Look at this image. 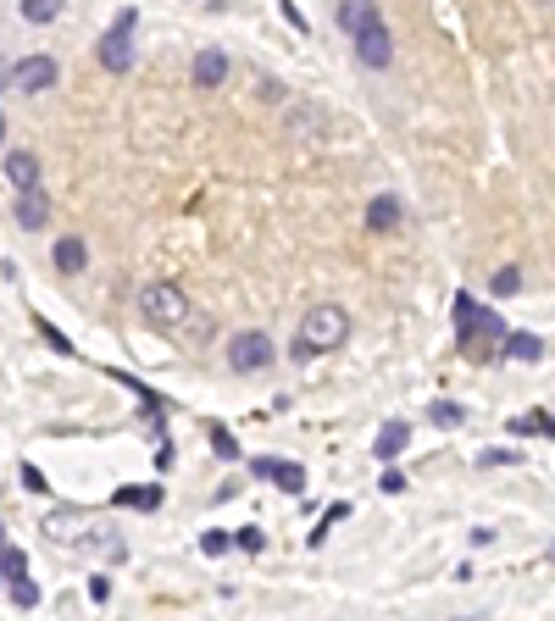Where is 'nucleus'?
I'll return each mask as SVG.
<instances>
[{"label":"nucleus","instance_id":"obj_13","mask_svg":"<svg viewBox=\"0 0 555 621\" xmlns=\"http://www.w3.org/2000/svg\"><path fill=\"white\" fill-rule=\"evenodd\" d=\"M366 23H378V0H339V28L361 34Z\"/></svg>","mask_w":555,"mask_h":621},{"label":"nucleus","instance_id":"obj_22","mask_svg":"<svg viewBox=\"0 0 555 621\" xmlns=\"http://www.w3.org/2000/svg\"><path fill=\"white\" fill-rule=\"evenodd\" d=\"M517 288H522V272H517V266H500V272H495V295H517Z\"/></svg>","mask_w":555,"mask_h":621},{"label":"nucleus","instance_id":"obj_1","mask_svg":"<svg viewBox=\"0 0 555 621\" xmlns=\"http://www.w3.org/2000/svg\"><path fill=\"white\" fill-rule=\"evenodd\" d=\"M139 310H145V322L156 327V334H167V339H205V334H212V322L189 305V295H183L178 283L139 288Z\"/></svg>","mask_w":555,"mask_h":621},{"label":"nucleus","instance_id":"obj_14","mask_svg":"<svg viewBox=\"0 0 555 621\" xmlns=\"http://www.w3.org/2000/svg\"><path fill=\"white\" fill-rule=\"evenodd\" d=\"M84 266H89V244L84 239H61L56 244V272H67V278H78V272H84Z\"/></svg>","mask_w":555,"mask_h":621},{"label":"nucleus","instance_id":"obj_33","mask_svg":"<svg viewBox=\"0 0 555 621\" xmlns=\"http://www.w3.org/2000/svg\"><path fill=\"white\" fill-rule=\"evenodd\" d=\"M550 561H555V544H550Z\"/></svg>","mask_w":555,"mask_h":621},{"label":"nucleus","instance_id":"obj_27","mask_svg":"<svg viewBox=\"0 0 555 621\" xmlns=\"http://www.w3.org/2000/svg\"><path fill=\"white\" fill-rule=\"evenodd\" d=\"M228 544H234V538H228V533H205V538H200V549H205V555H222V549H228Z\"/></svg>","mask_w":555,"mask_h":621},{"label":"nucleus","instance_id":"obj_19","mask_svg":"<svg viewBox=\"0 0 555 621\" xmlns=\"http://www.w3.org/2000/svg\"><path fill=\"white\" fill-rule=\"evenodd\" d=\"M23 17H28V23H56L61 0H23Z\"/></svg>","mask_w":555,"mask_h":621},{"label":"nucleus","instance_id":"obj_2","mask_svg":"<svg viewBox=\"0 0 555 621\" xmlns=\"http://www.w3.org/2000/svg\"><path fill=\"white\" fill-rule=\"evenodd\" d=\"M351 339V310L344 305H312L300 317V339H295V361H312L322 349H339Z\"/></svg>","mask_w":555,"mask_h":621},{"label":"nucleus","instance_id":"obj_9","mask_svg":"<svg viewBox=\"0 0 555 621\" xmlns=\"http://www.w3.org/2000/svg\"><path fill=\"white\" fill-rule=\"evenodd\" d=\"M222 78H228V56H222V50H200L195 56V89H222Z\"/></svg>","mask_w":555,"mask_h":621},{"label":"nucleus","instance_id":"obj_3","mask_svg":"<svg viewBox=\"0 0 555 621\" xmlns=\"http://www.w3.org/2000/svg\"><path fill=\"white\" fill-rule=\"evenodd\" d=\"M134 23H139V12H117V23L106 28V39H100V67L106 73H128L134 67Z\"/></svg>","mask_w":555,"mask_h":621},{"label":"nucleus","instance_id":"obj_11","mask_svg":"<svg viewBox=\"0 0 555 621\" xmlns=\"http://www.w3.org/2000/svg\"><path fill=\"white\" fill-rule=\"evenodd\" d=\"M400 200L395 195H378L373 205H366V227H373V234H395V227H400Z\"/></svg>","mask_w":555,"mask_h":621},{"label":"nucleus","instance_id":"obj_23","mask_svg":"<svg viewBox=\"0 0 555 621\" xmlns=\"http://www.w3.org/2000/svg\"><path fill=\"white\" fill-rule=\"evenodd\" d=\"M428 417H434L439 427H461V417H466V410H461V405H444V400H439L434 410H428Z\"/></svg>","mask_w":555,"mask_h":621},{"label":"nucleus","instance_id":"obj_18","mask_svg":"<svg viewBox=\"0 0 555 621\" xmlns=\"http://www.w3.org/2000/svg\"><path fill=\"white\" fill-rule=\"evenodd\" d=\"M117 505H134V510H156V505H161V488H117Z\"/></svg>","mask_w":555,"mask_h":621},{"label":"nucleus","instance_id":"obj_25","mask_svg":"<svg viewBox=\"0 0 555 621\" xmlns=\"http://www.w3.org/2000/svg\"><path fill=\"white\" fill-rule=\"evenodd\" d=\"M39 334H45V344L56 349V356H73V344H67V334H56V327H50L45 317H39Z\"/></svg>","mask_w":555,"mask_h":621},{"label":"nucleus","instance_id":"obj_10","mask_svg":"<svg viewBox=\"0 0 555 621\" xmlns=\"http://www.w3.org/2000/svg\"><path fill=\"white\" fill-rule=\"evenodd\" d=\"M6 178H12V189H39V156L34 150H12L6 156Z\"/></svg>","mask_w":555,"mask_h":621},{"label":"nucleus","instance_id":"obj_16","mask_svg":"<svg viewBox=\"0 0 555 621\" xmlns=\"http://www.w3.org/2000/svg\"><path fill=\"white\" fill-rule=\"evenodd\" d=\"M405 439H411V427H405V422H383L378 444H373V449H378V461H395V455L405 449Z\"/></svg>","mask_w":555,"mask_h":621},{"label":"nucleus","instance_id":"obj_28","mask_svg":"<svg viewBox=\"0 0 555 621\" xmlns=\"http://www.w3.org/2000/svg\"><path fill=\"white\" fill-rule=\"evenodd\" d=\"M234 544H239V549H261V533H256V527H239Z\"/></svg>","mask_w":555,"mask_h":621},{"label":"nucleus","instance_id":"obj_24","mask_svg":"<svg viewBox=\"0 0 555 621\" xmlns=\"http://www.w3.org/2000/svg\"><path fill=\"white\" fill-rule=\"evenodd\" d=\"M12 599H17V605L28 610V605H39V588L28 583V577H12Z\"/></svg>","mask_w":555,"mask_h":621},{"label":"nucleus","instance_id":"obj_6","mask_svg":"<svg viewBox=\"0 0 555 621\" xmlns=\"http://www.w3.org/2000/svg\"><path fill=\"white\" fill-rule=\"evenodd\" d=\"M89 527H95V516H84V510H50L45 516V538L50 544H67V549H84Z\"/></svg>","mask_w":555,"mask_h":621},{"label":"nucleus","instance_id":"obj_32","mask_svg":"<svg viewBox=\"0 0 555 621\" xmlns=\"http://www.w3.org/2000/svg\"><path fill=\"white\" fill-rule=\"evenodd\" d=\"M0 134H6V117H0Z\"/></svg>","mask_w":555,"mask_h":621},{"label":"nucleus","instance_id":"obj_31","mask_svg":"<svg viewBox=\"0 0 555 621\" xmlns=\"http://www.w3.org/2000/svg\"><path fill=\"white\" fill-rule=\"evenodd\" d=\"M23 483H28L34 494H45V478H39V466H23Z\"/></svg>","mask_w":555,"mask_h":621},{"label":"nucleus","instance_id":"obj_34","mask_svg":"<svg viewBox=\"0 0 555 621\" xmlns=\"http://www.w3.org/2000/svg\"><path fill=\"white\" fill-rule=\"evenodd\" d=\"M0 544H6V533H0Z\"/></svg>","mask_w":555,"mask_h":621},{"label":"nucleus","instance_id":"obj_8","mask_svg":"<svg viewBox=\"0 0 555 621\" xmlns=\"http://www.w3.org/2000/svg\"><path fill=\"white\" fill-rule=\"evenodd\" d=\"M17 227H28V234H39V227L50 222V195L45 189H17Z\"/></svg>","mask_w":555,"mask_h":621},{"label":"nucleus","instance_id":"obj_12","mask_svg":"<svg viewBox=\"0 0 555 621\" xmlns=\"http://www.w3.org/2000/svg\"><path fill=\"white\" fill-rule=\"evenodd\" d=\"M256 478H266V483H278V488H300L305 483V472L295 466V461H266V455H261V461H256Z\"/></svg>","mask_w":555,"mask_h":621},{"label":"nucleus","instance_id":"obj_29","mask_svg":"<svg viewBox=\"0 0 555 621\" xmlns=\"http://www.w3.org/2000/svg\"><path fill=\"white\" fill-rule=\"evenodd\" d=\"M400 488H411L405 472H383V494H400Z\"/></svg>","mask_w":555,"mask_h":621},{"label":"nucleus","instance_id":"obj_7","mask_svg":"<svg viewBox=\"0 0 555 621\" xmlns=\"http://www.w3.org/2000/svg\"><path fill=\"white\" fill-rule=\"evenodd\" d=\"M351 39H356V56L366 61V67H389V61H395V34L383 28V17L366 23L361 34H351Z\"/></svg>","mask_w":555,"mask_h":621},{"label":"nucleus","instance_id":"obj_15","mask_svg":"<svg viewBox=\"0 0 555 621\" xmlns=\"http://www.w3.org/2000/svg\"><path fill=\"white\" fill-rule=\"evenodd\" d=\"M84 549H95V555H106V561H122V555H128V544H122V538L106 527V522H95L89 527V538H84Z\"/></svg>","mask_w":555,"mask_h":621},{"label":"nucleus","instance_id":"obj_17","mask_svg":"<svg viewBox=\"0 0 555 621\" xmlns=\"http://www.w3.org/2000/svg\"><path fill=\"white\" fill-rule=\"evenodd\" d=\"M505 356H511V361H539L544 344L533 339V334H505Z\"/></svg>","mask_w":555,"mask_h":621},{"label":"nucleus","instance_id":"obj_30","mask_svg":"<svg viewBox=\"0 0 555 621\" xmlns=\"http://www.w3.org/2000/svg\"><path fill=\"white\" fill-rule=\"evenodd\" d=\"M256 89H261V100H283V84H273V78H261Z\"/></svg>","mask_w":555,"mask_h":621},{"label":"nucleus","instance_id":"obj_5","mask_svg":"<svg viewBox=\"0 0 555 621\" xmlns=\"http://www.w3.org/2000/svg\"><path fill=\"white\" fill-rule=\"evenodd\" d=\"M273 356H278V349H273V339H266L261 327H251V334H239V339L228 344V366H234V372H261Z\"/></svg>","mask_w":555,"mask_h":621},{"label":"nucleus","instance_id":"obj_26","mask_svg":"<svg viewBox=\"0 0 555 621\" xmlns=\"http://www.w3.org/2000/svg\"><path fill=\"white\" fill-rule=\"evenodd\" d=\"M212 444H217V455H222V461H239V444H234V433L212 427Z\"/></svg>","mask_w":555,"mask_h":621},{"label":"nucleus","instance_id":"obj_4","mask_svg":"<svg viewBox=\"0 0 555 621\" xmlns=\"http://www.w3.org/2000/svg\"><path fill=\"white\" fill-rule=\"evenodd\" d=\"M56 78H61V67H56L50 56H23L6 73V89H17V95H45V89H56Z\"/></svg>","mask_w":555,"mask_h":621},{"label":"nucleus","instance_id":"obj_20","mask_svg":"<svg viewBox=\"0 0 555 621\" xmlns=\"http://www.w3.org/2000/svg\"><path fill=\"white\" fill-rule=\"evenodd\" d=\"M23 549H6V544H0V583H12V577H23Z\"/></svg>","mask_w":555,"mask_h":621},{"label":"nucleus","instance_id":"obj_21","mask_svg":"<svg viewBox=\"0 0 555 621\" xmlns=\"http://www.w3.org/2000/svg\"><path fill=\"white\" fill-rule=\"evenodd\" d=\"M289 128H295V134H305V128H328V117H322L317 106H300V111H289Z\"/></svg>","mask_w":555,"mask_h":621}]
</instances>
